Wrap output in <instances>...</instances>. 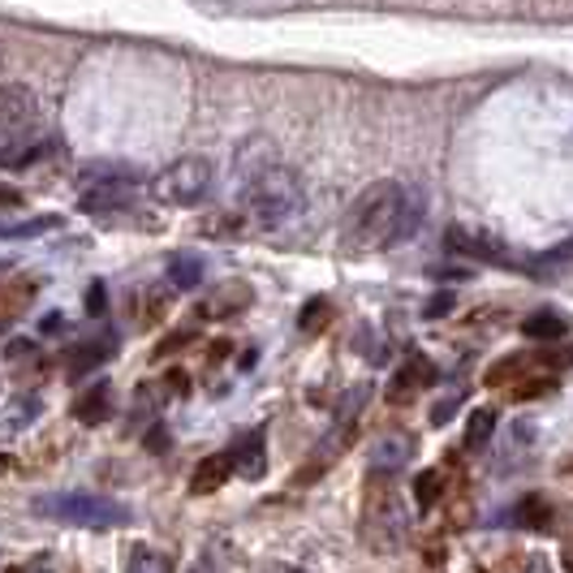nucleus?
I'll use <instances>...</instances> for the list:
<instances>
[{
  "label": "nucleus",
  "instance_id": "f257e3e1",
  "mask_svg": "<svg viewBox=\"0 0 573 573\" xmlns=\"http://www.w3.org/2000/svg\"><path fill=\"white\" fill-rule=\"evenodd\" d=\"M427 195L415 181H375L341 224V251L345 255H375L410 242L422 229Z\"/></svg>",
  "mask_w": 573,
  "mask_h": 573
},
{
  "label": "nucleus",
  "instance_id": "5701e85b",
  "mask_svg": "<svg viewBox=\"0 0 573 573\" xmlns=\"http://www.w3.org/2000/svg\"><path fill=\"white\" fill-rule=\"evenodd\" d=\"M440 492H444V470H422V474L415 478V500H418V509H422V514H427V509H436Z\"/></svg>",
  "mask_w": 573,
  "mask_h": 573
},
{
  "label": "nucleus",
  "instance_id": "393cba45",
  "mask_svg": "<svg viewBox=\"0 0 573 573\" xmlns=\"http://www.w3.org/2000/svg\"><path fill=\"white\" fill-rule=\"evenodd\" d=\"M496 431V410H474L466 422V449H483Z\"/></svg>",
  "mask_w": 573,
  "mask_h": 573
},
{
  "label": "nucleus",
  "instance_id": "a878e982",
  "mask_svg": "<svg viewBox=\"0 0 573 573\" xmlns=\"http://www.w3.org/2000/svg\"><path fill=\"white\" fill-rule=\"evenodd\" d=\"M557 379L552 375H526L521 384H514V401H535V397H552Z\"/></svg>",
  "mask_w": 573,
  "mask_h": 573
},
{
  "label": "nucleus",
  "instance_id": "2eb2a0df",
  "mask_svg": "<svg viewBox=\"0 0 573 573\" xmlns=\"http://www.w3.org/2000/svg\"><path fill=\"white\" fill-rule=\"evenodd\" d=\"M229 474H233V458H229V453L203 458V462H199V470L190 474V492H195V496L216 492V487H224V483H229Z\"/></svg>",
  "mask_w": 573,
  "mask_h": 573
},
{
  "label": "nucleus",
  "instance_id": "9d476101",
  "mask_svg": "<svg viewBox=\"0 0 573 573\" xmlns=\"http://www.w3.org/2000/svg\"><path fill=\"white\" fill-rule=\"evenodd\" d=\"M233 470L242 474V478H251V483H260L263 474H267V440H263V431H246V436H238L233 440Z\"/></svg>",
  "mask_w": 573,
  "mask_h": 573
},
{
  "label": "nucleus",
  "instance_id": "bb28decb",
  "mask_svg": "<svg viewBox=\"0 0 573 573\" xmlns=\"http://www.w3.org/2000/svg\"><path fill=\"white\" fill-rule=\"evenodd\" d=\"M125 573H168V561H164L159 552H152L147 543H139V548L130 552V570Z\"/></svg>",
  "mask_w": 573,
  "mask_h": 573
},
{
  "label": "nucleus",
  "instance_id": "58836bf2",
  "mask_svg": "<svg viewBox=\"0 0 573 573\" xmlns=\"http://www.w3.org/2000/svg\"><path fill=\"white\" fill-rule=\"evenodd\" d=\"M535 573H543V570H535Z\"/></svg>",
  "mask_w": 573,
  "mask_h": 573
},
{
  "label": "nucleus",
  "instance_id": "20e7f679",
  "mask_svg": "<svg viewBox=\"0 0 573 573\" xmlns=\"http://www.w3.org/2000/svg\"><path fill=\"white\" fill-rule=\"evenodd\" d=\"M211 181H216L211 159L186 156V159H177V164H168L156 181H152V190H156L159 203H168V208H199L211 195Z\"/></svg>",
  "mask_w": 573,
  "mask_h": 573
},
{
  "label": "nucleus",
  "instance_id": "f03ea898",
  "mask_svg": "<svg viewBox=\"0 0 573 573\" xmlns=\"http://www.w3.org/2000/svg\"><path fill=\"white\" fill-rule=\"evenodd\" d=\"M242 203L246 211L276 229V224H289L298 211H302V177L289 168V164H267L263 173H255L246 186H242Z\"/></svg>",
  "mask_w": 573,
  "mask_h": 573
},
{
  "label": "nucleus",
  "instance_id": "72a5a7b5",
  "mask_svg": "<svg viewBox=\"0 0 573 573\" xmlns=\"http://www.w3.org/2000/svg\"><path fill=\"white\" fill-rule=\"evenodd\" d=\"M168 384H173V393H186V388H190V379H186L181 371H173V375H168Z\"/></svg>",
  "mask_w": 573,
  "mask_h": 573
},
{
  "label": "nucleus",
  "instance_id": "e433bc0d",
  "mask_svg": "<svg viewBox=\"0 0 573 573\" xmlns=\"http://www.w3.org/2000/svg\"><path fill=\"white\" fill-rule=\"evenodd\" d=\"M561 561H565V570L573 573V539H570V543H565V552H561Z\"/></svg>",
  "mask_w": 573,
  "mask_h": 573
},
{
  "label": "nucleus",
  "instance_id": "6ab92c4d",
  "mask_svg": "<svg viewBox=\"0 0 573 573\" xmlns=\"http://www.w3.org/2000/svg\"><path fill=\"white\" fill-rule=\"evenodd\" d=\"M203 272H208V267H203L199 255H186V251H181V255L168 260V285H173V289H199V285H203Z\"/></svg>",
  "mask_w": 573,
  "mask_h": 573
},
{
  "label": "nucleus",
  "instance_id": "7c9ffc66",
  "mask_svg": "<svg viewBox=\"0 0 573 573\" xmlns=\"http://www.w3.org/2000/svg\"><path fill=\"white\" fill-rule=\"evenodd\" d=\"M195 341V332H177V337H168V341H159L156 359H164V354H173V350H181V345H190Z\"/></svg>",
  "mask_w": 573,
  "mask_h": 573
},
{
  "label": "nucleus",
  "instance_id": "4c0bfd02",
  "mask_svg": "<svg viewBox=\"0 0 573 573\" xmlns=\"http://www.w3.org/2000/svg\"><path fill=\"white\" fill-rule=\"evenodd\" d=\"M0 203H18V195H13V190H0Z\"/></svg>",
  "mask_w": 573,
  "mask_h": 573
},
{
  "label": "nucleus",
  "instance_id": "c9c22d12",
  "mask_svg": "<svg viewBox=\"0 0 573 573\" xmlns=\"http://www.w3.org/2000/svg\"><path fill=\"white\" fill-rule=\"evenodd\" d=\"M44 332H60V315H44Z\"/></svg>",
  "mask_w": 573,
  "mask_h": 573
},
{
  "label": "nucleus",
  "instance_id": "f704fd0d",
  "mask_svg": "<svg viewBox=\"0 0 573 573\" xmlns=\"http://www.w3.org/2000/svg\"><path fill=\"white\" fill-rule=\"evenodd\" d=\"M224 354H229V341H216V345H211V363H220Z\"/></svg>",
  "mask_w": 573,
  "mask_h": 573
},
{
  "label": "nucleus",
  "instance_id": "423d86ee",
  "mask_svg": "<svg viewBox=\"0 0 573 573\" xmlns=\"http://www.w3.org/2000/svg\"><path fill=\"white\" fill-rule=\"evenodd\" d=\"M44 134L40 117V96L31 87H0V147L26 143Z\"/></svg>",
  "mask_w": 573,
  "mask_h": 573
},
{
  "label": "nucleus",
  "instance_id": "4be33fe9",
  "mask_svg": "<svg viewBox=\"0 0 573 573\" xmlns=\"http://www.w3.org/2000/svg\"><path fill=\"white\" fill-rule=\"evenodd\" d=\"M565 319L557 311H535L530 319H521V332L526 337H535V341H557V337H565Z\"/></svg>",
  "mask_w": 573,
  "mask_h": 573
},
{
  "label": "nucleus",
  "instance_id": "0eeeda50",
  "mask_svg": "<svg viewBox=\"0 0 573 573\" xmlns=\"http://www.w3.org/2000/svg\"><path fill=\"white\" fill-rule=\"evenodd\" d=\"M444 246L453 251V255H466V260H483V263H500V267H509V255H505V246L496 242V238H487V233H478V229H466V224H453L449 233H444Z\"/></svg>",
  "mask_w": 573,
  "mask_h": 573
},
{
  "label": "nucleus",
  "instance_id": "dca6fc26",
  "mask_svg": "<svg viewBox=\"0 0 573 573\" xmlns=\"http://www.w3.org/2000/svg\"><path fill=\"white\" fill-rule=\"evenodd\" d=\"M56 224H60V216H18V220H4V216H0V238H9V242H22V238L53 233Z\"/></svg>",
  "mask_w": 573,
  "mask_h": 573
},
{
  "label": "nucleus",
  "instance_id": "412c9836",
  "mask_svg": "<svg viewBox=\"0 0 573 573\" xmlns=\"http://www.w3.org/2000/svg\"><path fill=\"white\" fill-rule=\"evenodd\" d=\"M514 521H518L521 530H548L552 526V505L543 496H526V500H518V509H514Z\"/></svg>",
  "mask_w": 573,
  "mask_h": 573
},
{
  "label": "nucleus",
  "instance_id": "473e14b6",
  "mask_svg": "<svg viewBox=\"0 0 573 573\" xmlns=\"http://www.w3.org/2000/svg\"><path fill=\"white\" fill-rule=\"evenodd\" d=\"M164 444H168V440H164V427H152V436H147V449H152V453H159Z\"/></svg>",
  "mask_w": 573,
  "mask_h": 573
},
{
  "label": "nucleus",
  "instance_id": "4468645a",
  "mask_svg": "<svg viewBox=\"0 0 573 573\" xmlns=\"http://www.w3.org/2000/svg\"><path fill=\"white\" fill-rule=\"evenodd\" d=\"M108 415H112V388H108L104 379H100V384H91V388L74 401V418H78V422H87V427H100Z\"/></svg>",
  "mask_w": 573,
  "mask_h": 573
},
{
  "label": "nucleus",
  "instance_id": "6e6552de",
  "mask_svg": "<svg viewBox=\"0 0 573 573\" xmlns=\"http://www.w3.org/2000/svg\"><path fill=\"white\" fill-rule=\"evenodd\" d=\"M415 453H418V440L410 431H384V436H375V444H371V470L393 474V470L410 466Z\"/></svg>",
  "mask_w": 573,
  "mask_h": 573
},
{
  "label": "nucleus",
  "instance_id": "f3484780",
  "mask_svg": "<svg viewBox=\"0 0 573 573\" xmlns=\"http://www.w3.org/2000/svg\"><path fill=\"white\" fill-rule=\"evenodd\" d=\"M78 181H82V190H87V186H108V181H139V168L112 164V159H96V164H87V168L78 173Z\"/></svg>",
  "mask_w": 573,
  "mask_h": 573
},
{
  "label": "nucleus",
  "instance_id": "7ed1b4c3",
  "mask_svg": "<svg viewBox=\"0 0 573 573\" xmlns=\"http://www.w3.org/2000/svg\"><path fill=\"white\" fill-rule=\"evenodd\" d=\"M35 514L60 521V526H82V530H117V526H130V518H134L121 500H108L96 492L44 496V500H35Z\"/></svg>",
  "mask_w": 573,
  "mask_h": 573
},
{
  "label": "nucleus",
  "instance_id": "a211bd4d",
  "mask_svg": "<svg viewBox=\"0 0 573 573\" xmlns=\"http://www.w3.org/2000/svg\"><path fill=\"white\" fill-rule=\"evenodd\" d=\"M242 307H251V285H224L211 302H203V319H220V315H233V311H242Z\"/></svg>",
  "mask_w": 573,
  "mask_h": 573
},
{
  "label": "nucleus",
  "instance_id": "c756f323",
  "mask_svg": "<svg viewBox=\"0 0 573 573\" xmlns=\"http://www.w3.org/2000/svg\"><path fill=\"white\" fill-rule=\"evenodd\" d=\"M104 307H108V289L96 280V285L87 289V315H104Z\"/></svg>",
  "mask_w": 573,
  "mask_h": 573
},
{
  "label": "nucleus",
  "instance_id": "c85d7f7f",
  "mask_svg": "<svg viewBox=\"0 0 573 573\" xmlns=\"http://www.w3.org/2000/svg\"><path fill=\"white\" fill-rule=\"evenodd\" d=\"M453 302H458L453 294H436V298H431V302L422 307V315H427V319H440V315H449V311H453Z\"/></svg>",
  "mask_w": 573,
  "mask_h": 573
},
{
  "label": "nucleus",
  "instance_id": "b1692460",
  "mask_svg": "<svg viewBox=\"0 0 573 573\" xmlns=\"http://www.w3.org/2000/svg\"><path fill=\"white\" fill-rule=\"evenodd\" d=\"M328 323H332V302H328V298H311V302L302 307V315H298V328L311 332V337L315 332H323Z\"/></svg>",
  "mask_w": 573,
  "mask_h": 573
},
{
  "label": "nucleus",
  "instance_id": "9b49d317",
  "mask_svg": "<svg viewBox=\"0 0 573 573\" xmlns=\"http://www.w3.org/2000/svg\"><path fill=\"white\" fill-rule=\"evenodd\" d=\"M117 354V337L104 332V337H91V341H82V345H74L69 354H65V375L69 379H82L87 371H96L100 363H108Z\"/></svg>",
  "mask_w": 573,
  "mask_h": 573
},
{
  "label": "nucleus",
  "instance_id": "ddd939ff",
  "mask_svg": "<svg viewBox=\"0 0 573 573\" xmlns=\"http://www.w3.org/2000/svg\"><path fill=\"white\" fill-rule=\"evenodd\" d=\"M44 415V401L40 397H13L4 410H0V444L18 440L22 431H31V422Z\"/></svg>",
  "mask_w": 573,
  "mask_h": 573
},
{
  "label": "nucleus",
  "instance_id": "2f4dec72",
  "mask_svg": "<svg viewBox=\"0 0 573 573\" xmlns=\"http://www.w3.org/2000/svg\"><path fill=\"white\" fill-rule=\"evenodd\" d=\"M26 354H35L31 341H13V345H9V359H26Z\"/></svg>",
  "mask_w": 573,
  "mask_h": 573
},
{
  "label": "nucleus",
  "instance_id": "aec40b11",
  "mask_svg": "<svg viewBox=\"0 0 573 573\" xmlns=\"http://www.w3.org/2000/svg\"><path fill=\"white\" fill-rule=\"evenodd\" d=\"M48 134H40V139H26V143H13V147H0V168H26V164H35V159L48 156Z\"/></svg>",
  "mask_w": 573,
  "mask_h": 573
},
{
  "label": "nucleus",
  "instance_id": "1a4fd4ad",
  "mask_svg": "<svg viewBox=\"0 0 573 573\" xmlns=\"http://www.w3.org/2000/svg\"><path fill=\"white\" fill-rule=\"evenodd\" d=\"M436 375H440V371L427 363L422 354H410V363L401 366V371L393 375V384H388V401H393V406H406L415 393L436 384Z\"/></svg>",
  "mask_w": 573,
  "mask_h": 573
},
{
  "label": "nucleus",
  "instance_id": "39448f33",
  "mask_svg": "<svg viewBox=\"0 0 573 573\" xmlns=\"http://www.w3.org/2000/svg\"><path fill=\"white\" fill-rule=\"evenodd\" d=\"M366 393H371V388H366V384H359V388L345 397V410L337 415L332 431H328V436L315 444V453L307 458V466L294 474V483H298V487H302V483H315L323 470L337 462V453H345V449H350V440H354V427H359V415H363V406H366Z\"/></svg>",
  "mask_w": 573,
  "mask_h": 573
},
{
  "label": "nucleus",
  "instance_id": "f8f14e48",
  "mask_svg": "<svg viewBox=\"0 0 573 573\" xmlns=\"http://www.w3.org/2000/svg\"><path fill=\"white\" fill-rule=\"evenodd\" d=\"M134 186L139 181H108V186H87L82 190V211L87 216H108V211H121L130 199H134Z\"/></svg>",
  "mask_w": 573,
  "mask_h": 573
},
{
  "label": "nucleus",
  "instance_id": "cd10ccee",
  "mask_svg": "<svg viewBox=\"0 0 573 573\" xmlns=\"http://www.w3.org/2000/svg\"><path fill=\"white\" fill-rule=\"evenodd\" d=\"M458 406H462V397H444V401H436V406H431V422H436V427H444L449 418L458 415Z\"/></svg>",
  "mask_w": 573,
  "mask_h": 573
}]
</instances>
